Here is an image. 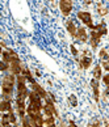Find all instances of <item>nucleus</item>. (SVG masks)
Segmentation results:
<instances>
[{"instance_id":"obj_1","label":"nucleus","mask_w":109,"mask_h":127,"mask_svg":"<svg viewBox=\"0 0 109 127\" xmlns=\"http://www.w3.org/2000/svg\"><path fill=\"white\" fill-rule=\"evenodd\" d=\"M76 17H78L79 20L82 21L87 28H89L91 30L95 29V24H93V20H92V15H91L88 11H79V12L76 13Z\"/></svg>"},{"instance_id":"obj_2","label":"nucleus","mask_w":109,"mask_h":127,"mask_svg":"<svg viewBox=\"0 0 109 127\" xmlns=\"http://www.w3.org/2000/svg\"><path fill=\"white\" fill-rule=\"evenodd\" d=\"M59 11L63 17H68L74 8V0H59Z\"/></svg>"},{"instance_id":"obj_3","label":"nucleus","mask_w":109,"mask_h":127,"mask_svg":"<svg viewBox=\"0 0 109 127\" xmlns=\"http://www.w3.org/2000/svg\"><path fill=\"white\" fill-rule=\"evenodd\" d=\"M101 37L103 35L99 32H96V30L89 32V46H91L92 50L97 49V46H99V43H100V41H101Z\"/></svg>"},{"instance_id":"obj_4","label":"nucleus","mask_w":109,"mask_h":127,"mask_svg":"<svg viewBox=\"0 0 109 127\" xmlns=\"http://www.w3.org/2000/svg\"><path fill=\"white\" fill-rule=\"evenodd\" d=\"M76 39L80 43H87L89 41V33L87 32V29L84 26L78 28V33H76Z\"/></svg>"},{"instance_id":"obj_5","label":"nucleus","mask_w":109,"mask_h":127,"mask_svg":"<svg viewBox=\"0 0 109 127\" xmlns=\"http://www.w3.org/2000/svg\"><path fill=\"white\" fill-rule=\"evenodd\" d=\"M78 64H79L80 69H88L92 65V58L91 56H87V55H83L82 59H79Z\"/></svg>"},{"instance_id":"obj_6","label":"nucleus","mask_w":109,"mask_h":127,"mask_svg":"<svg viewBox=\"0 0 109 127\" xmlns=\"http://www.w3.org/2000/svg\"><path fill=\"white\" fill-rule=\"evenodd\" d=\"M22 68L24 65L21 62H12L11 63V68H9V72H12L13 75H21L22 73Z\"/></svg>"},{"instance_id":"obj_7","label":"nucleus","mask_w":109,"mask_h":127,"mask_svg":"<svg viewBox=\"0 0 109 127\" xmlns=\"http://www.w3.org/2000/svg\"><path fill=\"white\" fill-rule=\"evenodd\" d=\"M96 9H97V15L100 17H104V16H107L109 13V7L105 5L104 1H99L97 5H96Z\"/></svg>"},{"instance_id":"obj_8","label":"nucleus","mask_w":109,"mask_h":127,"mask_svg":"<svg viewBox=\"0 0 109 127\" xmlns=\"http://www.w3.org/2000/svg\"><path fill=\"white\" fill-rule=\"evenodd\" d=\"M30 84H32V89H33V91H36V92L38 93V95H40V96H41V97L45 100V98L47 97V92L45 91L44 88H42V85H40V84L37 83L36 80H34L33 83H30Z\"/></svg>"},{"instance_id":"obj_9","label":"nucleus","mask_w":109,"mask_h":127,"mask_svg":"<svg viewBox=\"0 0 109 127\" xmlns=\"http://www.w3.org/2000/svg\"><path fill=\"white\" fill-rule=\"evenodd\" d=\"M66 29H67V32L70 33V35H71V37L76 38L78 28H76V25H75V22H74L72 20H67V22H66Z\"/></svg>"},{"instance_id":"obj_10","label":"nucleus","mask_w":109,"mask_h":127,"mask_svg":"<svg viewBox=\"0 0 109 127\" xmlns=\"http://www.w3.org/2000/svg\"><path fill=\"white\" fill-rule=\"evenodd\" d=\"M11 110H13L12 101L1 98V102H0V111H1V113H8V111H11Z\"/></svg>"},{"instance_id":"obj_11","label":"nucleus","mask_w":109,"mask_h":127,"mask_svg":"<svg viewBox=\"0 0 109 127\" xmlns=\"http://www.w3.org/2000/svg\"><path fill=\"white\" fill-rule=\"evenodd\" d=\"M93 30L99 32L101 35H108V34H109V33H108V25H107L104 21H100L99 24L95 25V29H93Z\"/></svg>"},{"instance_id":"obj_12","label":"nucleus","mask_w":109,"mask_h":127,"mask_svg":"<svg viewBox=\"0 0 109 127\" xmlns=\"http://www.w3.org/2000/svg\"><path fill=\"white\" fill-rule=\"evenodd\" d=\"M92 75H93V77L97 79V80L103 79V67H101V64H96V65H95Z\"/></svg>"},{"instance_id":"obj_13","label":"nucleus","mask_w":109,"mask_h":127,"mask_svg":"<svg viewBox=\"0 0 109 127\" xmlns=\"http://www.w3.org/2000/svg\"><path fill=\"white\" fill-rule=\"evenodd\" d=\"M67 102H68V105L71 106V107H76L78 106V98H76V96L75 95H70L68 97H67Z\"/></svg>"},{"instance_id":"obj_14","label":"nucleus","mask_w":109,"mask_h":127,"mask_svg":"<svg viewBox=\"0 0 109 127\" xmlns=\"http://www.w3.org/2000/svg\"><path fill=\"white\" fill-rule=\"evenodd\" d=\"M11 125V121H9V115L8 113H1V126H9Z\"/></svg>"},{"instance_id":"obj_15","label":"nucleus","mask_w":109,"mask_h":127,"mask_svg":"<svg viewBox=\"0 0 109 127\" xmlns=\"http://www.w3.org/2000/svg\"><path fill=\"white\" fill-rule=\"evenodd\" d=\"M55 115H49L45 117V126H54L55 125Z\"/></svg>"},{"instance_id":"obj_16","label":"nucleus","mask_w":109,"mask_h":127,"mask_svg":"<svg viewBox=\"0 0 109 127\" xmlns=\"http://www.w3.org/2000/svg\"><path fill=\"white\" fill-rule=\"evenodd\" d=\"M108 49H105V47H101L100 49V51H99V58H100V60L101 59H108Z\"/></svg>"},{"instance_id":"obj_17","label":"nucleus","mask_w":109,"mask_h":127,"mask_svg":"<svg viewBox=\"0 0 109 127\" xmlns=\"http://www.w3.org/2000/svg\"><path fill=\"white\" fill-rule=\"evenodd\" d=\"M8 115H9V121H11V125H16L17 117H16V114H15V111H13V110L8 111Z\"/></svg>"},{"instance_id":"obj_18","label":"nucleus","mask_w":109,"mask_h":127,"mask_svg":"<svg viewBox=\"0 0 109 127\" xmlns=\"http://www.w3.org/2000/svg\"><path fill=\"white\" fill-rule=\"evenodd\" d=\"M92 91H93V100L99 102L100 101V88H92Z\"/></svg>"},{"instance_id":"obj_19","label":"nucleus","mask_w":109,"mask_h":127,"mask_svg":"<svg viewBox=\"0 0 109 127\" xmlns=\"http://www.w3.org/2000/svg\"><path fill=\"white\" fill-rule=\"evenodd\" d=\"M100 64H101V67H103L104 71H105V72H109V59H101Z\"/></svg>"},{"instance_id":"obj_20","label":"nucleus","mask_w":109,"mask_h":127,"mask_svg":"<svg viewBox=\"0 0 109 127\" xmlns=\"http://www.w3.org/2000/svg\"><path fill=\"white\" fill-rule=\"evenodd\" d=\"M91 88H100V80H97V79H95V77H92V80H91Z\"/></svg>"},{"instance_id":"obj_21","label":"nucleus","mask_w":109,"mask_h":127,"mask_svg":"<svg viewBox=\"0 0 109 127\" xmlns=\"http://www.w3.org/2000/svg\"><path fill=\"white\" fill-rule=\"evenodd\" d=\"M70 51H71V54H72L74 56L79 55V50L76 49V46H75V45H70Z\"/></svg>"},{"instance_id":"obj_22","label":"nucleus","mask_w":109,"mask_h":127,"mask_svg":"<svg viewBox=\"0 0 109 127\" xmlns=\"http://www.w3.org/2000/svg\"><path fill=\"white\" fill-rule=\"evenodd\" d=\"M103 83H104V85L105 87H108L109 85V72H107L105 75H103Z\"/></svg>"},{"instance_id":"obj_23","label":"nucleus","mask_w":109,"mask_h":127,"mask_svg":"<svg viewBox=\"0 0 109 127\" xmlns=\"http://www.w3.org/2000/svg\"><path fill=\"white\" fill-rule=\"evenodd\" d=\"M100 125H101V122L99 119H93V121H91L88 123V126H100Z\"/></svg>"},{"instance_id":"obj_24","label":"nucleus","mask_w":109,"mask_h":127,"mask_svg":"<svg viewBox=\"0 0 109 127\" xmlns=\"http://www.w3.org/2000/svg\"><path fill=\"white\" fill-rule=\"evenodd\" d=\"M34 73H36L37 77H41V76H42V75H41V71H40L38 68H34Z\"/></svg>"},{"instance_id":"obj_25","label":"nucleus","mask_w":109,"mask_h":127,"mask_svg":"<svg viewBox=\"0 0 109 127\" xmlns=\"http://www.w3.org/2000/svg\"><path fill=\"white\" fill-rule=\"evenodd\" d=\"M95 0H83V3L86 4V5H89V4H92Z\"/></svg>"},{"instance_id":"obj_26","label":"nucleus","mask_w":109,"mask_h":127,"mask_svg":"<svg viewBox=\"0 0 109 127\" xmlns=\"http://www.w3.org/2000/svg\"><path fill=\"white\" fill-rule=\"evenodd\" d=\"M104 96H109V85L108 87H105V91H104Z\"/></svg>"},{"instance_id":"obj_27","label":"nucleus","mask_w":109,"mask_h":127,"mask_svg":"<svg viewBox=\"0 0 109 127\" xmlns=\"http://www.w3.org/2000/svg\"><path fill=\"white\" fill-rule=\"evenodd\" d=\"M68 125H70V126H74V127L76 126V123H75V122H74L72 119H70V121H68Z\"/></svg>"},{"instance_id":"obj_28","label":"nucleus","mask_w":109,"mask_h":127,"mask_svg":"<svg viewBox=\"0 0 109 127\" xmlns=\"http://www.w3.org/2000/svg\"><path fill=\"white\" fill-rule=\"evenodd\" d=\"M0 43H1V47H3V49H7V43H5L4 41H1Z\"/></svg>"},{"instance_id":"obj_29","label":"nucleus","mask_w":109,"mask_h":127,"mask_svg":"<svg viewBox=\"0 0 109 127\" xmlns=\"http://www.w3.org/2000/svg\"><path fill=\"white\" fill-rule=\"evenodd\" d=\"M108 59H109V53H108Z\"/></svg>"},{"instance_id":"obj_30","label":"nucleus","mask_w":109,"mask_h":127,"mask_svg":"<svg viewBox=\"0 0 109 127\" xmlns=\"http://www.w3.org/2000/svg\"><path fill=\"white\" fill-rule=\"evenodd\" d=\"M49 1H54V0H49Z\"/></svg>"},{"instance_id":"obj_31","label":"nucleus","mask_w":109,"mask_h":127,"mask_svg":"<svg viewBox=\"0 0 109 127\" xmlns=\"http://www.w3.org/2000/svg\"><path fill=\"white\" fill-rule=\"evenodd\" d=\"M104 1H109V0H104Z\"/></svg>"}]
</instances>
